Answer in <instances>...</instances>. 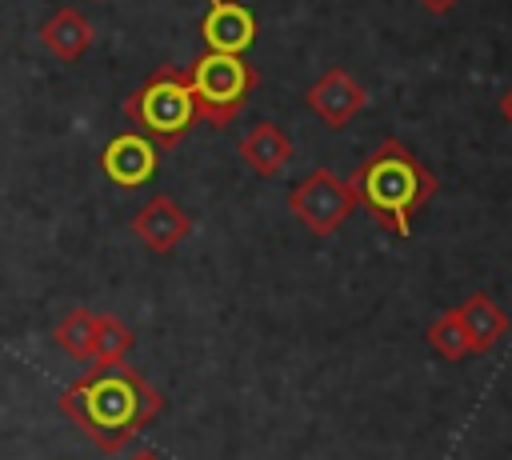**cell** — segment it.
<instances>
[{"label": "cell", "mask_w": 512, "mask_h": 460, "mask_svg": "<svg viewBox=\"0 0 512 460\" xmlns=\"http://www.w3.org/2000/svg\"><path fill=\"white\" fill-rule=\"evenodd\" d=\"M188 84H192V100H196V116L212 128H224L240 116V108L248 104V96L260 84V72L236 56V52H204L192 60Z\"/></svg>", "instance_id": "obj_4"}, {"label": "cell", "mask_w": 512, "mask_h": 460, "mask_svg": "<svg viewBox=\"0 0 512 460\" xmlns=\"http://www.w3.org/2000/svg\"><path fill=\"white\" fill-rule=\"evenodd\" d=\"M132 232L148 252H172L188 232H192V216L164 192H156L136 216H132Z\"/></svg>", "instance_id": "obj_9"}, {"label": "cell", "mask_w": 512, "mask_h": 460, "mask_svg": "<svg viewBox=\"0 0 512 460\" xmlns=\"http://www.w3.org/2000/svg\"><path fill=\"white\" fill-rule=\"evenodd\" d=\"M60 412L100 448L120 452L140 428L164 412V396L124 364H96L60 392Z\"/></svg>", "instance_id": "obj_1"}, {"label": "cell", "mask_w": 512, "mask_h": 460, "mask_svg": "<svg viewBox=\"0 0 512 460\" xmlns=\"http://www.w3.org/2000/svg\"><path fill=\"white\" fill-rule=\"evenodd\" d=\"M356 200L376 216L380 228H388L392 236H408L412 232V216L436 196L440 180L428 172V164L400 140H384L352 176Z\"/></svg>", "instance_id": "obj_2"}, {"label": "cell", "mask_w": 512, "mask_h": 460, "mask_svg": "<svg viewBox=\"0 0 512 460\" xmlns=\"http://www.w3.org/2000/svg\"><path fill=\"white\" fill-rule=\"evenodd\" d=\"M132 460H160V456H156V452H136Z\"/></svg>", "instance_id": "obj_18"}, {"label": "cell", "mask_w": 512, "mask_h": 460, "mask_svg": "<svg viewBox=\"0 0 512 460\" xmlns=\"http://www.w3.org/2000/svg\"><path fill=\"white\" fill-rule=\"evenodd\" d=\"M136 336L120 316H96V332H92V360L88 364H124L132 352Z\"/></svg>", "instance_id": "obj_15"}, {"label": "cell", "mask_w": 512, "mask_h": 460, "mask_svg": "<svg viewBox=\"0 0 512 460\" xmlns=\"http://www.w3.org/2000/svg\"><path fill=\"white\" fill-rule=\"evenodd\" d=\"M500 112H504V120H508V124H512V88H508V92H504V100H500Z\"/></svg>", "instance_id": "obj_17"}, {"label": "cell", "mask_w": 512, "mask_h": 460, "mask_svg": "<svg viewBox=\"0 0 512 460\" xmlns=\"http://www.w3.org/2000/svg\"><path fill=\"white\" fill-rule=\"evenodd\" d=\"M124 116L136 124V132H144L156 148H176L196 116V100H192V84L184 68H156L136 92H128L124 100Z\"/></svg>", "instance_id": "obj_3"}, {"label": "cell", "mask_w": 512, "mask_h": 460, "mask_svg": "<svg viewBox=\"0 0 512 460\" xmlns=\"http://www.w3.org/2000/svg\"><path fill=\"white\" fill-rule=\"evenodd\" d=\"M428 348H436V356H444L448 364H460L472 356V336L460 320V308H448L428 324Z\"/></svg>", "instance_id": "obj_13"}, {"label": "cell", "mask_w": 512, "mask_h": 460, "mask_svg": "<svg viewBox=\"0 0 512 460\" xmlns=\"http://www.w3.org/2000/svg\"><path fill=\"white\" fill-rule=\"evenodd\" d=\"M356 188L352 180L336 176L332 168H312L304 180L288 188V208L292 216L312 232V236H332L356 208Z\"/></svg>", "instance_id": "obj_5"}, {"label": "cell", "mask_w": 512, "mask_h": 460, "mask_svg": "<svg viewBox=\"0 0 512 460\" xmlns=\"http://www.w3.org/2000/svg\"><path fill=\"white\" fill-rule=\"evenodd\" d=\"M460 320H464V328L472 336V352H492L508 332V312L488 292H472L460 304Z\"/></svg>", "instance_id": "obj_12"}, {"label": "cell", "mask_w": 512, "mask_h": 460, "mask_svg": "<svg viewBox=\"0 0 512 460\" xmlns=\"http://www.w3.org/2000/svg\"><path fill=\"white\" fill-rule=\"evenodd\" d=\"M292 140H288V132L280 128V124H272V120H260V124H252L244 136H240V160L256 172V176H264V180H272L288 160H292Z\"/></svg>", "instance_id": "obj_10"}, {"label": "cell", "mask_w": 512, "mask_h": 460, "mask_svg": "<svg viewBox=\"0 0 512 460\" xmlns=\"http://www.w3.org/2000/svg\"><path fill=\"white\" fill-rule=\"evenodd\" d=\"M420 4H424L428 12H436V16H444V12H452L460 0H420Z\"/></svg>", "instance_id": "obj_16"}, {"label": "cell", "mask_w": 512, "mask_h": 460, "mask_svg": "<svg viewBox=\"0 0 512 460\" xmlns=\"http://www.w3.org/2000/svg\"><path fill=\"white\" fill-rule=\"evenodd\" d=\"M92 20L84 16V12H76V8H56L44 24H40V44L56 56V60H64V64H76L88 48H92Z\"/></svg>", "instance_id": "obj_11"}, {"label": "cell", "mask_w": 512, "mask_h": 460, "mask_svg": "<svg viewBox=\"0 0 512 460\" xmlns=\"http://www.w3.org/2000/svg\"><path fill=\"white\" fill-rule=\"evenodd\" d=\"M256 16L240 0H208V12L200 20V36L208 52H236L244 56L256 44Z\"/></svg>", "instance_id": "obj_8"}, {"label": "cell", "mask_w": 512, "mask_h": 460, "mask_svg": "<svg viewBox=\"0 0 512 460\" xmlns=\"http://www.w3.org/2000/svg\"><path fill=\"white\" fill-rule=\"evenodd\" d=\"M160 164V148L144 136V132H120L104 144L100 152V168L116 188H140L156 176Z\"/></svg>", "instance_id": "obj_7"}, {"label": "cell", "mask_w": 512, "mask_h": 460, "mask_svg": "<svg viewBox=\"0 0 512 460\" xmlns=\"http://www.w3.org/2000/svg\"><path fill=\"white\" fill-rule=\"evenodd\" d=\"M92 332H96V312L72 308V312L52 328V340H56V348H60L68 360L88 364V360H92Z\"/></svg>", "instance_id": "obj_14"}, {"label": "cell", "mask_w": 512, "mask_h": 460, "mask_svg": "<svg viewBox=\"0 0 512 460\" xmlns=\"http://www.w3.org/2000/svg\"><path fill=\"white\" fill-rule=\"evenodd\" d=\"M304 104L312 116H320V124L328 128H344L352 116H360L368 108V92L364 84L344 72V68H328L308 92H304Z\"/></svg>", "instance_id": "obj_6"}]
</instances>
